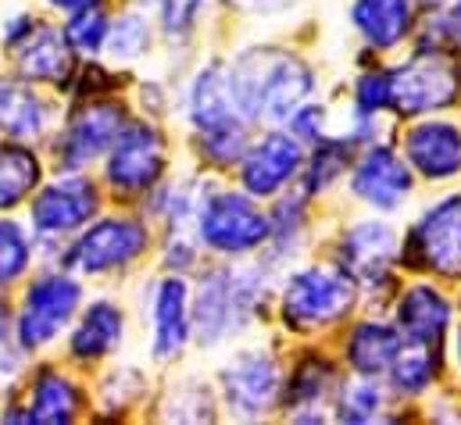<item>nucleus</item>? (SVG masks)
I'll return each instance as SVG.
<instances>
[{"label":"nucleus","mask_w":461,"mask_h":425,"mask_svg":"<svg viewBox=\"0 0 461 425\" xmlns=\"http://www.w3.org/2000/svg\"><path fill=\"white\" fill-rule=\"evenodd\" d=\"M272 268L258 258V261H215L204 265L194 286V343L204 350H215L222 343L236 339L240 332H247L268 294Z\"/></svg>","instance_id":"obj_1"},{"label":"nucleus","mask_w":461,"mask_h":425,"mask_svg":"<svg viewBox=\"0 0 461 425\" xmlns=\"http://www.w3.org/2000/svg\"><path fill=\"white\" fill-rule=\"evenodd\" d=\"M230 72L240 111L250 125H286L290 114L315 94L312 65L290 47H247L230 58Z\"/></svg>","instance_id":"obj_2"},{"label":"nucleus","mask_w":461,"mask_h":425,"mask_svg":"<svg viewBox=\"0 0 461 425\" xmlns=\"http://www.w3.org/2000/svg\"><path fill=\"white\" fill-rule=\"evenodd\" d=\"M86 304V279L65 265H43L25 286L14 304V339L18 347L36 357L61 343L72 329L76 315Z\"/></svg>","instance_id":"obj_3"},{"label":"nucleus","mask_w":461,"mask_h":425,"mask_svg":"<svg viewBox=\"0 0 461 425\" xmlns=\"http://www.w3.org/2000/svg\"><path fill=\"white\" fill-rule=\"evenodd\" d=\"M25 212L40 243V261L58 265L65 243L104 212V186L86 172H58L40 183Z\"/></svg>","instance_id":"obj_4"},{"label":"nucleus","mask_w":461,"mask_h":425,"mask_svg":"<svg viewBox=\"0 0 461 425\" xmlns=\"http://www.w3.org/2000/svg\"><path fill=\"white\" fill-rule=\"evenodd\" d=\"M150 247H154V225L147 214L101 212L83 232H76L65 243L58 265L72 268L83 279H112L136 268L150 254Z\"/></svg>","instance_id":"obj_5"},{"label":"nucleus","mask_w":461,"mask_h":425,"mask_svg":"<svg viewBox=\"0 0 461 425\" xmlns=\"http://www.w3.org/2000/svg\"><path fill=\"white\" fill-rule=\"evenodd\" d=\"M361 286L340 265H304L283 276L276 294V312L286 332L315 336L344 321L357 304Z\"/></svg>","instance_id":"obj_6"},{"label":"nucleus","mask_w":461,"mask_h":425,"mask_svg":"<svg viewBox=\"0 0 461 425\" xmlns=\"http://www.w3.org/2000/svg\"><path fill=\"white\" fill-rule=\"evenodd\" d=\"M261 204L265 201L250 197L243 186H212L194 222V236L204 254L222 261H247L261 254L272 236V214Z\"/></svg>","instance_id":"obj_7"},{"label":"nucleus","mask_w":461,"mask_h":425,"mask_svg":"<svg viewBox=\"0 0 461 425\" xmlns=\"http://www.w3.org/2000/svg\"><path fill=\"white\" fill-rule=\"evenodd\" d=\"M390 111L401 118L440 114L461 101V58L440 43H422L390 68Z\"/></svg>","instance_id":"obj_8"},{"label":"nucleus","mask_w":461,"mask_h":425,"mask_svg":"<svg viewBox=\"0 0 461 425\" xmlns=\"http://www.w3.org/2000/svg\"><path fill=\"white\" fill-rule=\"evenodd\" d=\"M129 111L115 97H86L65 111L58 129L47 140L50 168L54 172H86L90 165H101L112 150L118 132L125 129Z\"/></svg>","instance_id":"obj_9"},{"label":"nucleus","mask_w":461,"mask_h":425,"mask_svg":"<svg viewBox=\"0 0 461 425\" xmlns=\"http://www.w3.org/2000/svg\"><path fill=\"white\" fill-rule=\"evenodd\" d=\"M168 136L154 122L129 118L101 161V186L125 204L143 201L168 176Z\"/></svg>","instance_id":"obj_10"},{"label":"nucleus","mask_w":461,"mask_h":425,"mask_svg":"<svg viewBox=\"0 0 461 425\" xmlns=\"http://www.w3.org/2000/svg\"><path fill=\"white\" fill-rule=\"evenodd\" d=\"M283 365L272 347H240L222 361L215 375L219 404L232 419L254 422L283 404Z\"/></svg>","instance_id":"obj_11"},{"label":"nucleus","mask_w":461,"mask_h":425,"mask_svg":"<svg viewBox=\"0 0 461 425\" xmlns=\"http://www.w3.org/2000/svg\"><path fill=\"white\" fill-rule=\"evenodd\" d=\"M143 319H147V350L150 361L168 368L194 343V286L179 272H161L143 286Z\"/></svg>","instance_id":"obj_12"},{"label":"nucleus","mask_w":461,"mask_h":425,"mask_svg":"<svg viewBox=\"0 0 461 425\" xmlns=\"http://www.w3.org/2000/svg\"><path fill=\"white\" fill-rule=\"evenodd\" d=\"M401 261L437 279H461V194L440 197L411 222Z\"/></svg>","instance_id":"obj_13"},{"label":"nucleus","mask_w":461,"mask_h":425,"mask_svg":"<svg viewBox=\"0 0 461 425\" xmlns=\"http://www.w3.org/2000/svg\"><path fill=\"white\" fill-rule=\"evenodd\" d=\"M308 147L286 129V125H268L261 136H254L236 165V183L258 197V201H276L290 186H297L304 172Z\"/></svg>","instance_id":"obj_14"},{"label":"nucleus","mask_w":461,"mask_h":425,"mask_svg":"<svg viewBox=\"0 0 461 425\" xmlns=\"http://www.w3.org/2000/svg\"><path fill=\"white\" fill-rule=\"evenodd\" d=\"M90 408V397L83 383L65 372L54 361H40L25 375L22 397H14L7 408H0V422H40V425H68Z\"/></svg>","instance_id":"obj_15"},{"label":"nucleus","mask_w":461,"mask_h":425,"mask_svg":"<svg viewBox=\"0 0 461 425\" xmlns=\"http://www.w3.org/2000/svg\"><path fill=\"white\" fill-rule=\"evenodd\" d=\"M350 197L372 212H397L415 194V168L386 143H365L350 165Z\"/></svg>","instance_id":"obj_16"},{"label":"nucleus","mask_w":461,"mask_h":425,"mask_svg":"<svg viewBox=\"0 0 461 425\" xmlns=\"http://www.w3.org/2000/svg\"><path fill=\"white\" fill-rule=\"evenodd\" d=\"M401 261V232L386 218H361L347 225L337 243V265L361 286L375 290L393 279V265Z\"/></svg>","instance_id":"obj_17"},{"label":"nucleus","mask_w":461,"mask_h":425,"mask_svg":"<svg viewBox=\"0 0 461 425\" xmlns=\"http://www.w3.org/2000/svg\"><path fill=\"white\" fill-rule=\"evenodd\" d=\"M129 332V312L115 297H94L83 304L72 329L65 332V357L79 368H97L112 361Z\"/></svg>","instance_id":"obj_18"},{"label":"nucleus","mask_w":461,"mask_h":425,"mask_svg":"<svg viewBox=\"0 0 461 425\" xmlns=\"http://www.w3.org/2000/svg\"><path fill=\"white\" fill-rule=\"evenodd\" d=\"M4 54L14 65V76L36 83V86H72L76 79V54L65 43L61 25L36 18V25L4 47Z\"/></svg>","instance_id":"obj_19"},{"label":"nucleus","mask_w":461,"mask_h":425,"mask_svg":"<svg viewBox=\"0 0 461 425\" xmlns=\"http://www.w3.org/2000/svg\"><path fill=\"white\" fill-rule=\"evenodd\" d=\"M183 114H186L190 132H212V129H226V125H236V122H250L240 111L226 58H208L194 72V79L186 83Z\"/></svg>","instance_id":"obj_20"},{"label":"nucleus","mask_w":461,"mask_h":425,"mask_svg":"<svg viewBox=\"0 0 461 425\" xmlns=\"http://www.w3.org/2000/svg\"><path fill=\"white\" fill-rule=\"evenodd\" d=\"M401 154L426 183H451L461 176V129L455 122L422 118L404 132Z\"/></svg>","instance_id":"obj_21"},{"label":"nucleus","mask_w":461,"mask_h":425,"mask_svg":"<svg viewBox=\"0 0 461 425\" xmlns=\"http://www.w3.org/2000/svg\"><path fill=\"white\" fill-rule=\"evenodd\" d=\"M58 129V111L22 76H0V140L47 143Z\"/></svg>","instance_id":"obj_22"},{"label":"nucleus","mask_w":461,"mask_h":425,"mask_svg":"<svg viewBox=\"0 0 461 425\" xmlns=\"http://www.w3.org/2000/svg\"><path fill=\"white\" fill-rule=\"evenodd\" d=\"M337 390H340L337 365L330 357L308 354L283 379V408L297 422H315V419H326V411H333Z\"/></svg>","instance_id":"obj_23"},{"label":"nucleus","mask_w":461,"mask_h":425,"mask_svg":"<svg viewBox=\"0 0 461 425\" xmlns=\"http://www.w3.org/2000/svg\"><path fill=\"white\" fill-rule=\"evenodd\" d=\"M451 321H455V304L440 286L411 283L401 290L393 308V325L408 343H444Z\"/></svg>","instance_id":"obj_24"},{"label":"nucleus","mask_w":461,"mask_h":425,"mask_svg":"<svg viewBox=\"0 0 461 425\" xmlns=\"http://www.w3.org/2000/svg\"><path fill=\"white\" fill-rule=\"evenodd\" d=\"M350 29L372 54H390L415 32V0H350Z\"/></svg>","instance_id":"obj_25"},{"label":"nucleus","mask_w":461,"mask_h":425,"mask_svg":"<svg viewBox=\"0 0 461 425\" xmlns=\"http://www.w3.org/2000/svg\"><path fill=\"white\" fill-rule=\"evenodd\" d=\"M404 347V336L397 325L379 319H365L357 321L344 339V361L350 368V375H375V379H386L393 357L401 354Z\"/></svg>","instance_id":"obj_26"},{"label":"nucleus","mask_w":461,"mask_h":425,"mask_svg":"<svg viewBox=\"0 0 461 425\" xmlns=\"http://www.w3.org/2000/svg\"><path fill=\"white\" fill-rule=\"evenodd\" d=\"M43 158L32 150V143L0 140V214H11L25 208L32 194L43 183Z\"/></svg>","instance_id":"obj_27"},{"label":"nucleus","mask_w":461,"mask_h":425,"mask_svg":"<svg viewBox=\"0 0 461 425\" xmlns=\"http://www.w3.org/2000/svg\"><path fill=\"white\" fill-rule=\"evenodd\" d=\"M444 343H408L401 347V354L393 357L390 372H386V386L393 397L401 401H419L433 390V383L440 379V365H444V354H440Z\"/></svg>","instance_id":"obj_28"},{"label":"nucleus","mask_w":461,"mask_h":425,"mask_svg":"<svg viewBox=\"0 0 461 425\" xmlns=\"http://www.w3.org/2000/svg\"><path fill=\"white\" fill-rule=\"evenodd\" d=\"M354 147H357V143H354L347 132L344 136H326L322 143L308 147L304 172H301L297 186H301L312 201L322 197L330 186H337L347 172H350V165H354Z\"/></svg>","instance_id":"obj_29"},{"label":"nucleus","mask_w":461,"mask_h":425,"mask_svg":"<svg viewBox=\"0 0 461 425\" xmlns=\"http://www.w3.org/2000/svg\"><path fill=\"white\" fill-rule=\"evenodd\" d=\"M40 261V243L29 222H18L14 214H0V290H14L29 279L32 265Z\"/></svg>","instance_id":"obj_30"},{"label":"nucleus","mask_w":461,"mask_h":425,"mask_svg":"<svg viewBox=\"0 0 461 425\" xmlns=\"http://www.w3.org/2000/svg\"><path fill=\"white\" fill-rule=\"evenodd\" d=\"M390 397L393 393H390V386H383V379H375V375H354V379H347L344 386L337 390L333 415L340 422H354V425L379 422L390 411Z\"/></svg>","instance_id":"obj_31"},{"label":"nucleus","mask_w":461,"mask_h":425,"mask_svg":"<svg viewBox=\"0 0 461 425\" xmlns=\"http://www.w3.org/2000/svg\"><path fill=\"white\" fill-rule=\"evenodd\" d=\"M158 36V22L147 18V7H129L112 18V32L104 43V58L115 65H132L150 54Z\"/></svg>","instance_id":"obj_32"},{"label":"nucleus","mask_w":461,"mask_h":425,"mask_svg":"<svg viewBox=\"0 0 461 425\" xmlns=\"http://www.w3.org/2000/svg\"><path fill=\"white\" fill-rule=\"evenodd\" d=\"M222 415V404H219V390L208 386L204 379H179L165 401H161V419H172V422H212Z\"/></svg>","instance_id":"obj_33"},{"label":"nucleus","mask_w":461,"mask_h":425,"mask_svg":"<svg viewBox=\"0 0 461 425\" xmlns=\"http://www.w3.org/2000/svg\"><path fill=\"white\" fill-rule=\"evenodd\" d=\"M61 32H65V43L72 47V54L79 61H94V58L104 54V43H108V32H112V14H108L104 4L68 11L65 22H61Z\"/></svg>","instance_id":"obj_34"},{"label":"nucleus","mask_w":461,"mask_h":425,"mask_svg":"<svg viewBox=\"0 0 461 425\" xmlns=\"http://www.w3.org/2000/svg\"><path fill=\"white\" fill-rule=\"evenodd\" d=\"M147 386H150V383H147V372H143V368H136V365H112V368L104 372L101 386H97L101 408H104L108 415H122V411H129L136 401H143Z\"/></svg>","instance_id":"obj_35"},{"label":"nucleus","mask_w":461,"mask_h":425,"mask_svg":"<svg viewBox=\"0 0 461 425\" xmlns=\"http://www.w3.org/2000/svg\"><path fill=\"white\" fill-rule=\"evenodd\" d=\"M158 14V32L168 40H190L201 25V14L208 0H154L150 4Z\"/></svg>","instance_id":"obj_36"},{"label":"nucleus","mask_w":461,"mask_h":425,"mask_svg":"<svg viewBox=\"0 0 461 425\" xmlns=\"http://www.w3.org/2000/svg\"><path fill=\"white\" fill-rule=\"evenodd\" d=\"M393 94H390V68H368L357 76L354 83V114H368L379 118L383 111H390Z\"/></svg>","instance_id":"obj_37"},{"label":"nucleus","mask_w":461,"mask_h":425,"mask_svg":"<svg viewBox=\"0 0 461 425\" xmlns=\"http://www.w3.org/2000/svg\"><path fill=\"white\" fill-rule=\"evenodd\" d=\"M422 43H440L461 58V0H451L444 7H433V14L422 25Z\"/></svg>","instance_id":"obj_38"},{"label":"nucleus","mask_w":461,"mask_h":425,"mask_svg":"<svg viewBox=\"0 0 461 425\" xmlns=\"http://www.w3.org/2000/svg\"><path fill=\"white\" fill-rule=\"evenodd\" d=\"M25 361H29V354L14 339V308L7 304V297L0 290V383H11L14 375H22Z\"/></svg>","instance_id":"obj_39"},{"label":"nucleus","mask_w":461,"mask_h":425,"mask_svg":"<svg viewBox=\"0 0 461 425\" xmlns=\"http://www.w3.org/2000/svg\"><path fill=\"white\" fill-rule=\"evenodd\" d=\"M326 122H330V111H326V107L304 101V104L290 114L286 129H290V132H294V136H297L304 147H315V143H322L326 136H333V132L326 129Z\"/></svg>","instance_id":"obj_40"},{"label":"nucleus","mask_w":461,"mask_h":425,"mask_svg":"<svg viewBox=\"0 0 461 425\" xmlns=\"http://www.w3.org/2000/svg\"><path fill=\"white\" fill-rule=\"evenodd\" d=\"M230 4L240 11H250V14H276V11L294 7L297 0H230Z\"/></svg>","instance_id":"obj_41"},{"label":"nucleus","mask_w":461,"mask_h":425,"mask_svg":"<svg viewBox=\"0 0 461 425\" xmlns=\"http://www.w3.org/2000/svg\"><path fill=\"white\" fill-rule=\"evenodd\" d=\"M50 11L58 14H68V11H79V7H97V4H108V0H43Z\"/></svg>","instance_id":"obj_42"},{"label":"nucleus","mask_w":461,"mask_h":425,"mask_svg":"<svg viewBox=\"0 0 461 425\" xmlns=\"http://www.w3.org/2000/svg\"><path fill=\"white\" fill-rule=\"evenodd\" d=\"M426 7H444V4H451V0H422Z\"/></svg>","instance_id":"obj_43"},{"label":"nucleus","mask_w":461,"mask_h":425,"mask_svg":"<svg viewBox=\"0 0 461 425\" xmlns=\"http://www.w3.org/2000/svg\"><path fill=\"white\" fill-rule=\"evenodd\" d=\"M455 347H458V361H461V325H458V336H455Z\"/></svg>","instance_id":"obj_44"}]
</instances>
